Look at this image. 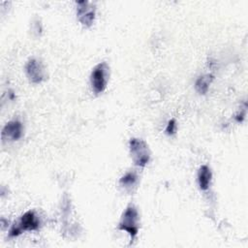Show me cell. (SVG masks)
I'll list each match as a JSON object with an SVG mask.
<instances>
[{"label": "cell", "instance_id": "cell-1", "mask_svg": "<svg viewBox=\"0 0 248 248\" xmlns=\"http://www.w3.org/2000/svg\"><path fill=\"white\" fill-rule=\"evenodd\" d=\"M139 228L140 217L138 209L134 204H129L121 216L118 229L127 232L131 236V241H133L139 232Z\"/></svg>", "mask_w": 248, "mask_h": 248}, {"label": "cell", "instance_id": "cell-2", "mask_svg": "<svg viewBox=\"0 0 248 248\" xmlns=\"http://www.w3.org/2000/svg\"><path fill=\"white\" fill-rule=\"evenodd\" d=\"M109 67L106 62H101L94 67L90 75V83L92 90L96 94L105 91L108 81Z\"/></svg>", "mask_w": 248, "mask_h": 248}, {"label": "cell", "instance_id": "cell-3", "mask_svg": "<svg viewBox=\"0 0 248 248\" xmlns=\"http://www.w3.org/2000/svg\"><path fill=\"white\" fill-rule=\"evenodd\" d=\"M131 157L135 165L139 167H145L150 161V151L147 143L140 140L133 138L129 142Z\"/></svg>", "mask_w": 248, "mask_h": 248}, {"label": "cell", "instance_id": "cell-4", "mask_svg": "<svg viewBox=\"0 0 248 248\" xmlns=\"http://www.w3.org/2000/svg\"><path fill=\"white\" fill-rule=\"evenodd\" d=\"M40 226V221L35 214L34 211H27L25 212L21 217L20 220L18 221L17 224H15L12 229L10 230L9 235L11 237H15L22 233L23 232L26 231H36L39 229Z\"/></svg>", "mask_w": 248, "mask_h": 248}, {"label": "cell", "instance_id": "cell-5", "mask_svg": "<svg viewBox=\"0 0 248 248\" xmlns=\"http://www.w3.org/2000/svg\"><path fill=\"white\" fill-rule=\"evenodd\" d=\"M77 5L78 19L84 27H90L95 18V5L89 1H78Z\"/></svg>", "mask_w": 248, "mask_h": 248}, {"label": "cell", "instance_id": "cell-6", "mask_svg": "<svg viewBox=\"0 0 248 248\" xmlns=\"http://www.w3.org/2000/svg\"><path fill=\"white\" fill-rule=\"evenodd\" d=\"M28 79L35 84L41 83L46 78V71L43 63L35 58L30 59L25 66Z\"/></svg>", "mask_w": 248, "mask_h": 248}, {"label": "cell", "instance_id": "cell-7", "mask_svg": "<svg viewBox=\"0 0 248 248\" xmlns=\"http://www.w3.org/2000/svg\"><path fill=\"white\" fill-rule=\"evenodd\" d=\"M22 136V124L18 120L8 122L2 130L3 140H17Z\"/></svg>", "mask_w": 248, "mask_h": 248}, {"label": "cell", "instance_id": "cell-8", "mask_svg": "<svg viewBox=\"0 0 248 248\" xmlns=\"http://www.w3.org/2000/svg\"><path fill=\"white\" fill-rule=\"evenodd\" d=\"M211 177H212L211 170L206 165H203L199 169L198 183H199L201 190L206 191L209 188V185L211 182Z\"/></svg>", "mask_w": 248, "mask_h": 248}, {"label": "cell", "instance_id": "cell-9", "mask_svg": "<svg viewBox=\"0 0 248 248\" xmlns=\"http://www.w3.org/2000/svg\"><path fill=\"white\" fill-rule=\"evenodd\" d=\"M213 76L212 75H204V76H201L200 78H198V79L196 80L195 83V88L196 90L200 93V94H205L209 88V84L211 83V81L213 80Z\"/></svg>", "mask_w": 248, "mask_h": 248}, {"label": "cell", "instance_id": "cell-10", "mask_svg": "<svg viewBox=\"0 0 248 248\" xmlns=\"http://www.w3.org/2000/svg\"><path fill=\"white\" fill-rule=\"evenodd\" d=\"M137 183H138V175L134 171L127 172L119 180V184L127 190L135 187L137 185Z\"/></svg>", "mask_w": 248, "mask_h": 248}, {"label": "cell", "instance_id": "cell-11", "mask_svg": "<svg viewBox=\"0 0 248 248\" xmlns=\"http://www.w3.org/2000/svg\"><path fill=\"white\" fill-rule=\"evenodd\" d=\"M176 131V121L175 119H170L167 125V128H166V133L169 135V136H171L175 133Z\"/></svg>", "mask_w": 248, "mask_h": 248}]
</instances>
